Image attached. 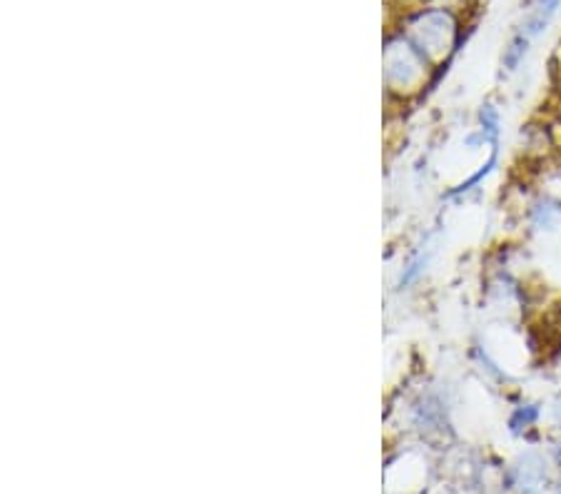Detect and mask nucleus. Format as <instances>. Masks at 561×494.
<instances>
[{"label":"nucleus","instance_id":"nucleus-1","mask_svg":"<svg viewBox=\"0 0 561 494\" xmlns=\"http://www.w3.org/2000/svg\"><path fill=\"white\" fill-rule=\"evenodd\" d=\"M561 0H537V8H534V15L527 20V25H524V33L529 35V38H537L539 33H542L544 28L549 25V20L554 18V13L559 10Z\"/></svg>","mask_w":561,"mask_h":494},{"label":"nucleus","instance_id":"nucleus-2","mask_svg":"<svg viewBox=\"0 0 561 494\" xmlns=\"http://www.w3.org/2000/svg\"><path fill=\"white\" fill-rule=\"evenodd\" d=\"M529 43H532V38H529L524 30H519V33L509 40L507 50H504V55H502V65L509 70V73H514V70L522 65L524 55H527V50H529Z\"/></svg>","mask_w":561,"mask_h":494},{"label":"nucleus","instance_id":"nucleus-3","mask_svg":"<svg viewBox=\"0 0 561 494\" xmlns=\"http://www.w3.org/2000/svg\"><path fill=\"white\" fill-rule=\"evenodd\" d=\"M479 125H482V135L489 145H497L499 135H502V115L494 105H484L479 110Z\"/></svg>","mask_w":561,"mask_h":494},{"label":"nucleus","instance_id":"nucleus-4","mask_svg":"<svg viewBox=\"0 0 561 494\" xmlns=\"http://www.w3.org/2000/svg\"><path fill=\"white\" fill-rule=\"evenodd\" d=\"M537 420H539V407L522 405L512 412V417H509V427H512V432H522V430H529Z\"/></svg>","mask_w":561,"mask_h":494},{"label":"nucleus","instance_id":"nucleus-5","mask_svg":"<svg viewBox=\"0 0 561 494\" xmlns=\"http://www.w3.org/2000/svg\"><path fill=\"white\" fill-rule=\"evenodd\" d=\"M557 457H559V462H561V447L557 450Z\"/></svg>","mask_w":561,"mask_h":494}]
</instances>
